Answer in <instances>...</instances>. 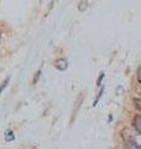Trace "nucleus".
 <instances>
[{
	"label": "nucleus",
	"instance_id": "nucleus-1",
	"mask_svg": "<svg viewBox=\"0 0 141 149\" xmlns=\"http://www.w3.org/2000/svg\"><path fill=\"white\" fill-rule=\"evenodd\" d=\"M123 138H124V143H125V147L126 149H141V146L138 144V142L133 138V136H130L126 130V134L125 132H123Z\"/></svg>",
	"mask_w": 141,
	"mask_h": 149
},
{
	"label": "nucleus",
	"instance_id": "nucleus-2",
	"mask_svg": "<svg viewBox=\"0 0 141 149\" xmlns=\"http://www.w3.org/2000/svg\"><path fill=\"white\" fill-rule=\"evenodd\" d=\"M53 66L58 70V71H66L68 68V62L66 58H57L53 62Z\"/></svg>",
	"mask_w": 141,
	"mask_h": 149
},
{
	"label": "nucleus",
	"instance_id": "nucleus-3",
	"mask_svg": "<svg viewBox=\"0 0 141 149\" xmlns=\"http://www.w3.org/2000/svg\"><path fill=\"white\" fill-rule=\"evenodd\" d=\"M133 124H134V128H135L136 132L141 134V114L136 116V117L134 118V120H133Z\"/></svg>",
	"mask_w": 141,
	"mask_h": 149
},
{
	"label": "nucleus",
	"instance_id": "nucleus-4",
	"mask_svg": "<svg viewBox=\"0 0 141 149\" xmlns=\"http://www.w3.org/2000/svg\"><path fill=\"white\" fill-rule=\"evenodd\" d=\"M15 141V136H14V132L12 129H8L5 132V142L9 143V142H12Z\"/></svg>",
	"mask_w": 141,
	"mask_h": 149
},
{
	"label": "nucleus",
	"instance_id": "nucleus-5",
	"mask_svg": "<svg viewBox=\"0 0 141 149\" xmlns=\"http://www.w3.org/2000/svg\"><path fill=\"white\" fill-rule=\"evenodd\" d=\"M104 90H105V87H104V86H102V87H100V90H99V92H98L97 98L94 100V102H93V107H95V106L98 104V102H99V100L102 98V96H103V93H104Z\"/></svg>",
	"mask_w": 141,
	"mask_h": 149
},
{
	"label": "nucleus",
	"instance_id": "nucleus-6",
	"mask_svg": "<svg viewBox=\"0 0 141 149\" xmlns=\"http://www.w3.org/2000/svg\"><path fill=\"white\" fill-rule=\"evenodd\" d=\"M9 82H10V77H8V78H5V80L3 81V83L0 85V95H1V92L6 88V86L9 85Z\"/></svg>",
	"mask_w": 141,
	"mask_h": 149
},
{
	"label": "nucleus",
	"instance_id": "nucleus-7",
	"mask_svg": "<svg viewBox=\"0 0 141 149\" xmlns=\"http://www.w3.org/2000/svg\"><path fill=\"white\" fill-rule=\"evenodd\" d=\"M134 106L136 109L141 111V100L140 98H134Z\"/></svg>",
	"mask_w": 141,
	"mask_h": 149
},
{
	"label": "nucleus",
	"instance_id": "nucleus-8",
	"mask_svg": "<svg viewBox=\"0 0 141 149\" xmlns=\"http://www.w3.org/2000/svg\"><path fill=\"white\" fill-rule=\"evenodd\" d=\"M104 76H105L104 72L102 71L99 73V77H98V80H97V86H102V81H103V78H104Z\"/></svg>",
	"mask_w": 141,
	"mask_h": 149
},
{
	"label": "nucleus",
	"instance_id": "nucleus-9",
	"mask_svg": "<svg viewBox=\"0 0 141 149\" xmlns=\"http://www.w3.org/2000/svg\"><path fill=\"white\" fill-rule=\"evenodd\" d=\"M40 74H41V70H39V71H37V73L35 74V77H34V85H36V82L39 81V78H40Z\"/></svg>",
	"mask_w": 141,
	"mask_h": 149
},
{
	"label": "nucleus",
	"instance_id": "nucleus-10",
	"mask_svg": "<svg viewBox=\"0 0 141 149\" xmlns=\"http://www.w3.org/2000/svg\"><path fill=\"white\" fill-rule=\"evenodd\" d=\"M136 74H138V81H139V83H141V66L138 68V72H136Z\"/></svg>",
	"mask_w": 141,
	"mask_h": 149
},
{
	"label": "nucleus",
	"instance_id": "nucleus-11",
	"mask_svg": "<svg viewBox=\"0 0 141 149\" xmlns=\"http://www.w3.org/2000/svg\"><path fill=\"white\" fill-rule=\"evenodd\" d=\"M0 41H1V32H0Z\"/></svg>",
	"mask_w": 141,
	"mask_h": 149
}]
</instances>
